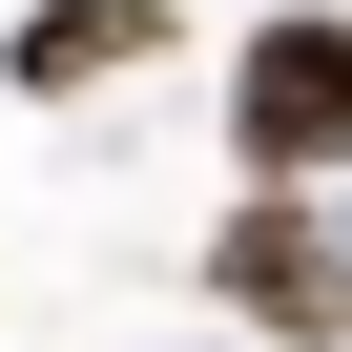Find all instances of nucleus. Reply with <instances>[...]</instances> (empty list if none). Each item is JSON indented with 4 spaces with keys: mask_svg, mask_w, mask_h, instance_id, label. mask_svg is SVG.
<instances>
[{
    "mask_svg": "<svg viewBox=\"0 0 352 352\" xmlns=\"http://www.w3.org/2000/svg\"><path fill=\"white\" fill-rule=\"evenodd\" d=\"M228 166H249V187L352 166V21H331V0H311V21H249V63H228Z\"/></svg>",
    "mask_w": 352,
    "mask_h": 352,
    "instance_id": "1",
    "label": "nucleus"
},
{
    "mask_svg": "<svg viewBox=\"0 0 352 352\" xmlns=\"http://www.w3.org/2000/svg\"><path fill=\"white\" fill-rule=\"evenodd\" d=\"M208 290H228L249 331H290V352H311V331H352V270H331V228H311V187H249V208L208 228Z\"/></svg>",
    "mask_w": 352,
    "mask_h": 352,
    "instance_id": "2",
    "label": "nucleus"
},
{
    "mask_svg": "<svg viewBox=\"0 0 352 352\" xmlns=\"http://www.w3.org/2000/svg\"><path fill=\"white\" fill-rule=\"evenodd\" d=\"M145 42H187V21H166V0H42V21L0 42V83H21V104H104Z\"/></svg>",
    "mask_w": 352,
    "mask_h": 352,
    "instance_id": "3",
    "label": "nucleus"
}]
</instances>
